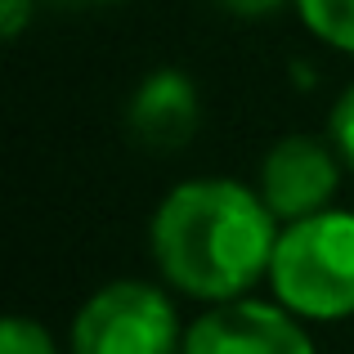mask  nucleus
<instances>
[{"mask_svg": "<svg viewBox=\"0 0 354 354\" xmlns=\"http://www.w3.org/2000/svg\"><path fill=\"white\" fill-rule=\"evenodd\" d=\"M95 5H113V0H95Z\"/></svg>", "mask_w": 354, "mask_h": 354, "instance_id": "obj_12", "label": "nucleus"}, {"mask_svg": "<svg viewBox=\"0 0 354 354\" xmlns=\"http://www.w3.org/2000/svg\"><path fill=\"white\" fill-rule=\"evenodd\" d=\"M180 354H314V346L287 305L216 301L184 332Z\"/></svg>", "mask_w": 354, "mask_h": 354, "instance_id": "obj_4", "label": "nucleus"}, {"mask_svg": "<svg viewBox=\"0 0 354 354\" xmlns=\"http://www.w3.org/2000/svg\"><path fill=\"white\" fill-rule=\"evenodd\" d=\"M216 5L234 9V14H269V9H278L283 0H216Z\"/></svg>", "mask_w": 354, "mask_h": 354, "instance_id": "obj_11", "label": "nucleus"}, {"mask_svg": "<svg viewBox=\"0 0 354 354\" xmlns=\"http://www.w3.org/2000/svg\"><path fill=\"white\" fill-rule=\"evenodd\" d=\"M278 247V216L238 180L175 184L153 216V260L198 301H238Z\"/></svg>", "mask_w": 354, "mask_h": 354, "instance_id": "obj_1", "label": "nucleus"}, {"mask_svg": "<svg viewBox=\"0 0 354 354\" xmlns=\"http://www.w3.org/2000/svg\"><path fill=\"white\" fill-rule=\"evenodd\" d=\"M27 14H32V0H5V9H0V27H5L9 41H18V36H23Z\"/></svg>", "mask_w": 354, "mask_h": 354, "instance_id": "obj_10", "label": "nucleus"}, {"mask_svg": "<svg viewBox=\"0 0 354 354\" xmlns=\"http://www.w3.org/2000/svg\"><path fill=\"white\" fill-rule=\"evenodd\" d=\"M269 283L296 319L341 323L354 314V216L314 211L278 234Z\"/></svg>", "mask_w": 354, "mask_h": 354, "instance_id": "obj_2", "label": "nucleus"}, {"mask_svg": "<svg viewBox=\"0 0 354 354\" xmlns=\"http://www.w3.org/2000/svg\"><path fill=\"white\" fill-rule=\"evenodd\" d=\"M328 135H332V148L341 153V162H346L350 171H354V86L337 99V108H332Z\"/></svg>", "mask_w": 354, "mask_h": 354, "instance_id": "obj_9", "label": "nucleus"}, {"mask_svg": "<svg viewBox=\"0 0 354 354\" xmlns=\"http://www.w3.org/2000/svg\"><path fill=\"white\" fill-rule=\"evenodd\" d=\"M175 305L153 283H108L77 310L72 354H175Z\"/></svg>", "mask_w": 354, "mask_h": 354, "instance_id": "obj_3", "label": "nucleus"}, {"mask_svg": "<svg viewBox=\"0 0 354 354\" xmlns=\"http://www.w3.org/2000/svg\"><path fill=\"white\" fill-rule=\"evenodd\" d=\"M202 121V104H198V86H193L184 72L162 68L135 90L130 99L126 126L135 135V144L153 148V153H171V148H184L193 139Z\"/></svg>", "mask_w": 354, "mask_h": 354, "instance_id": "obj_6", "label": "nucleus"}, {"mask_svg": "<svg viewBox=\"0 0 354 354\" xmlns=\"http://www.w3.org/2000/svg\"><path fill=\"white\" fill-rule=\"evenodd\" d=\"M0 354H59V350H54L50 332H45L41 323L14 314V319H5V328H0Z\"/></svg>", "mask_w": 354, "mask_h": 354, "instance_id": "obj_8", "label": "nucleus"}, {"mask_svg": "<svg viewBox=\"0 0 354 354\" xmlns=\"http://www.w3.org/2000/svg\"><path fill=\"white\" fill-rule=\"evenodd\" d=\"M296 9L319 41L354 54V0H296Z\"/></svg>", "mask_w": 354, "mask_h": 354, "instance_id": "obj_7", "label": "nucleus"}, {"mask_svg": "<svg viewBox=\"0 0 354 354\" xmlns=\"http://www.w3.org/2000/svg\"><path fill=\"white\" fill-rule=\"evenodd\" d=\"M341 184V153L314 135H287L269 148L260 166V198L269 202L278 220H305L314 211H328Z\"/></svg>", "mask_w": 354, "mask_h": 354, "instance_id": "obj_5", "label": "nucleus"}]
</instances>
